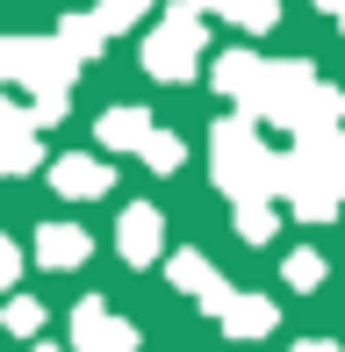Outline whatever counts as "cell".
<instances>
[{"label": "cell", "instance_id": "1", "mask_svg": "<svg viewBox=\"0 0 345 352\" xmlns=\"http://www.w3.org/2000/svg\"><path fill=\"white\" fill-rule=\"evenodd\" d=\"M72 352H137V324H122L108 302L72 309Z\"/></svg>", "mask_w": 345, "mask_h": 352}, {"label": "cell", "instance_id": "2", "mask_svg": "<svg viewBox=\"0 0 345 352\" xmlns=\"http://www.w3.org/2000/svg\"><path fill=\"white\" fill-rule=\"evenodd\" d=\"M216 316H223L230 338H266V331L280 324V309H274L266 295H223V309H216Z\"/></svg>", "mask_w": 345, "mask_h": 352}, {"label": "cell", "instance_id": "3", "mask_svg": "<svg viewBox=\"0 0 345 352\" xmlns=\"http://www.w3.org/2000/svg\"><path fill=\"white\" fill-rule=\"evenodd\" d=\"M36 259H43V266H65V274H72V266L87 259V230H72V223H43Z\"/></svg>", "mask_w": 345, "mask_h": 352}, {"label": "cell", "instance_id": "4", "mask_svg": "<svg viewBox=\"0 0 345 352\" xmlns=\"http://www.w3.org/2000/svg\"><path fill=\"white\" fill-rule=\"evenodd\" d=\"M122 259H130V266H151V259H159V216H151V209H130V216H122Z\"/></svg>", "mask_w": 345, "mask_h": 352}, {"label": "cell", "instance_id": "5", "mask_svg": "<svg viewBox=\"0 0 345 352\" xmlns=\"http://www.w3.org/2000/svg\"><path fill=\"white\" fill-rule=\"evenodd\" d=\"M172 280H180L187 295H201L209 309H223V295H230V287L209 274V259H194V252H180V259H172Z\"/></svg>", "mask_w": 345, "mask_h": 352}, {"label": "cell", "instance_id": "6", "mask_svg": "<svg viewBox=\"0 0 345 352\" xmlns=\"http://www.w3.org/2000/svg\"><path fill=\"white\" fill-rule=\"evenodd\" d=\"M58 187H65V195H101L108 173L93 166V158H58Z\"/></svg>", "mask_w": 345, "mask_h": 352}, {"label": "cell", "instance_id": "7", "mask_svg": "<svg viewBox=\"0 0 345 352\" xmlns=\"http://www.w3.org/2000/svg\"><path fill=\"white\" fill-rule=\"evenodd\" d=\"M0 324H8L14 338H36V331H43V302H29V295H14L8 309H0Z\"/></svg>", "mask_w": 345, "mask_h": 352}, {"label": "cell", "instance_id": "8", "mask_svg": "<svg viewBox=\"0 0 345 352\" xmlns=\"http://www.w3.org/2000/svg\"><path fill=\"white\" fill-rule=\"evenodd\" d=\"M101 137H108V144H137V137H144V116H130V108H122V116L101 122Z\"/></svg>", "mask_w": 345, "mask_h": 352}, {"label": "cell", "instance_id": "9", "mask_svg": "<svg viewBox=\"0 0 345 352\" xmlns=\"http://www.w3.org/2000/svg\"><path fill=\"white\" fill-rule=\"evenodd\" d=\"M288 280L295 287H317L324 280V259H317V252H288Z\"/></svg>", "mask_w": 345, "mask_h": 352}, {"label": "cell", "instance_id": "10", "mask_svg": "<svg viewBox=\"0 0 345 352\" xmlns=\"http://www.w3.org/2000/svg\"><path fill=\"white\" fill-rule=\"evenodd\" d=\"M144 151H151V166H159V173H172V166H180V144H166V137H151Z\"/></svg>", "mask_w": 345, "mask_h": 352}, {"label": "cell", "instance_id": "11", "mask_svg": "<svg viewBox=\"0 0 345 352\" xmlns=\"http://www.w3.org/2000/svg\"><path fill=\"white\" fill-rule=\"evenodd\" d=\"M238 223H245V237H266V230H274V216H266L259 201H245V216H238Z\"/></svg>", "mask_w": 345, "mask_h": 352}, {"label": "cell", "instance_id": "12", "mask_svg": "<svg viewBox=\"0 0 345 352\" xmlns=\"http://www.w3.org/2000/svg\"><path fill=\"white\" fill-rule=\"evenodd\" d=\"M14 274H22V259H14V245L0 237V287H14Z\"/></svg>", "mask_w": 345, "mask_h": 352}, {"label": "cell", "instance_id": "13", "mask_svg": "<svg viewBox=\"0 0 345 352\" xmlns=\"http://www.w3.org/2000/svg\"><path fill=\"white\" fill-rule=\"evenodd\" d=\"M288 352H345V345H331V338H302V345H288Z\"/></svg>", "mask_w": 345, "mask_h": 352}, {"label": "cell", "instance_id": "14", "mask_svg": "<svg viewBox=\"0 0 345 352\" xmlns=\"http://www.w3.org/2000/svg\"><path fill=\"white\" fill-rule=\"evenodd\" d=\"M29 352H65V345H29Z\"/></svg>", "mask_w": 345, "mask_h": 352}]
</instances>
